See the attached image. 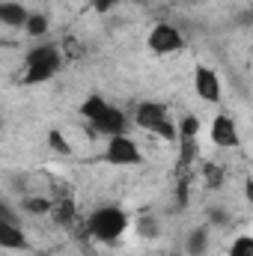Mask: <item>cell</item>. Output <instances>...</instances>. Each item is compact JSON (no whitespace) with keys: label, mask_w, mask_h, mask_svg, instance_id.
I'll use <instances>...</instances> for the list:
<instances>
[{"label":"cell","mask_w":253,"mask_h":256,"mask_svg":"<svg viewBox=\"0 0 253 256\" xmlns=\"http://www.w3.org/2000/svg\"><path fill=\"white\" fill-rule=\"evenodd\" d=\"M48 27H51V21H48V15H45V12H30L21 30H24L27 36H33V39H42V36L48 33Z\"/></svg>","instance_id":"obj_13"},{"label":"cell","mask_w":253,"mask_h":256,"mask_svg":"<svg viewBox=\"0 0 253 256\" xmlns=\"http://www.w3.org/2000/svg\"><path fill=\"white\" fill-rule=\"evenodd\" d=\"M30 9L18 0H0V24L3 27H24Z\"/></svg>","instance_id":"obj_10"},{"label":"cell","mask_w":253,"mask_h":256,"mask_svg":"<svg viewBox=\"0 0 253 256\" xmlns=\"http://www.w3.org/2000/svg\"><path fill=\"white\" fill-rule=\"evenodd\" d=\"M63 68V51L57 45H39L24 60V84H45Z\"/></svg>","instance_id":"obj_2"},{"label":"cell","mask_w":253,"mask_h":256,"mask_svg":"<svg viewBox=\"0 0 253 256\" xmlns=\"http://www.w3.org/2000/svg\"><path fill=\"white\" fill-rule=\"evenodd\" d=\"M202 182H206V188H220L224 185V167L206 161L202 164Z\"/></svg>","instance_id":"obj_18"},{"label":"cell","mask_w":253,"mask_h":256,"mask_svg":"<svg viewBox=\"0 0 253 256\" xmlns=\"http://www.w3.org/2000/svg\"><path fill=\"white\" fill-rule=\"evenodd\" d=\"M21 208H24L27 214H48V212H51V196H45V194H30V196L21 200Z\"/></svg>","instance_id":"obj_15"},{"label":"cell","mask_w":253,"mask_h":256,"mask_svg":"<svg viewBox=\"0 0 253 256\" xmlns=\"http://www.w3.org/2000/svg\"><path fill=\"white\" fill-rule=\"evenodd\" d=\"M208 242H212V230H208V224L194 226L188 236H185V254L188 256H206Z\"/></svg>","instance_id":"obj_11"},{"label":"cell","mask_w":253,"mask_h":256,"mask_svg":"<svg viewBox=\"0 0 253 256\" xmlns=\"http://www.w3.org/2000/svg\"><path fill=\"white\" fill-rule=\"evenodd\" d=\"M0 248H3V250H27V248H30V238L24 236L21 224L0 220Z\"/></svg>","instance_id":"obj_9"},{"label":"cell","mask_w":253,"mask_h":256,"mask_svg":"<svg viewBox=\"0 0 253 256\" xmlns=\"http://www.w3.org/2000/svg\"><path fill=\"white\" fill-rule=\"evenodd\" d=\"M90 128L96 131V134H104V137H116V134H126L128 131V116L116 108V104H110L108 102V108L90 122Z\"/></svg>","instance_id":"obj_8"},{"label":"cell","mask_w":253,"mask_h":256,"mask_svg":"<svg viewBox=\"0 0 253 256\" xmlns=\"http://www.w3.org/2000/svg\"><path fill=\"white\" fill-rule=\"evenodd\" d=\"M128 226H131V218H128L126 208H120V206H98V208L86 218V232H90L92 238L104 242V244L116 242Z\"/></svg>","instance_id":"obj_1"},{"label":"cell","mask_w":253,"mask_h":256,"mask_svg":"<svg viewBox=\"0 0 253 256\" xmlns=\"http://www.w3.org/2000/svg\"><path fill=\"white\" fill-rule=\"evenodd\" d=\"M104 161L110 167H134L143 161V152L137 146L134 137L128 134H116V137H108V146H104Z\"/></svg>","instance_id":"obj_5"},{"label":"cell","mask_w":253,"mask_h":256,"mask_svg":"<svg viewBox=\"0 0 253 256\" xmlns=\"http://www.w3.org/2000/svg\"><path fill=\"white\" fill-rule=\"evenodd\" d=\"M48 218L60 226H72L74 218H78V208H74V200L72 196H63V200H51V212Z\"/></svg>","instance_id":"obj_12"},{"label":"cell","mask_w":253,"mask_h":256,"mask_svg":"<svg viewBox=\"0 0 253 256\" xmlns=\"http://www.w3.org/2000/svg\"><path fill=\"white\" fill-rule=\"evenodd\" d=\"M134 122L149 134H158L164 140H176V122L170 120L167 104H161V102H140L134 110Z\"/></svg>","instance_id":"obj_3"},{"label":"cell","mask_w":253,"mask_h":256,"mask_svg":"<svg viewBox=\"0 0 253 256\" xmlns=\"http://www.w3.org/2000/svg\"><path fill=\"white\" fill-rule=\"evenodd\" d=\"M0 128H3V120H0Z\"/></svg>","instance_id":"obj_22"},{"label":"cell","mask_w":253,"mask_h":256,"mask_svg":"<svg viewBox=\"0 0 253 256\" xmlns=\"http://www.w3.org/2000/svg\"><path fill=\"white\" fill-rule=\"evenodd\" d=\"M182 3H196V0H182Z\"/></svg>","instance_id":"obj_21"},{"label":"cell","mask_w":253,"mask_h":256,"mask_svg":"<svg viewBox=\"0 0 253 256\" xmlns=\"http://www.w3.org/2000/svg\"><path fill=\"white\" fill-rule=\"evenodd\" d=\"M208 137L218 149H238L242 146V137H238V126L232 116L226 114H218L212 120V128H208Z\"/></svg>","instance_id":"obj_7"},{"label":"cell","mask_w":253,"mask_h":256,"mask_svg":"<svg viewBox=\"0 0 253 256\" xmlns=\"http://www.w3.org/2000/svg\"><path fill=\"white\" fill-rule=\"evenodd\" d=\"M122 0H92V9L96 12H110L114 6H120Z\"/></svg>","instance_id":"obj_20"},{"label":"cell","mask_w":253,"mask_h":256,"mask_svg":"<svg viewBox=\"0 0 253 256\" xmlns=\"http://www.w3.org/2000/svg\"><path fill=\"white\" fill-rule=\"evenodd\" d=\"M194 92L200 96V102H206V104H218L220 96H224L218 72L208 68V66H196V68H194Z\"/></svg>","instance_id":"obj_6"},{"label":"cell","mask_w":253,"mask_h":256,"mask_svg":"<svg viewBox=\"0 0 253 256\" xmlns=\"http://www.w3.org/2000/svg\"><path fill=\"white\" fill-rule=\"evenodd\" d=\"M134 232H137L140 238L152 242V238H158V236H161V220H158V218H152V214H143V218H137V220H134Z\"/></svg>","instance_id":"obj_14"},{"label":"cell","mask_w":253,"mask_h":256,"mask_svg":"<svg viewBox=\"0 0 253 256\" xmlns=\"http://www.w3.org/2000/svg\"><path fill=\"white\" fill-rule=\"evenodd\" d=\"M230 256H253V238L250 236H238L230 248Z\"/></svg>","instance_id":"obj_19"},{"label":"cell","mask_w":253,"mask_h":256,"mask_svg":"<svg viewBox=\"0 0 253 256\" xmlns=\"http://www.w3.org/2000/svg\"><path fill=\"white\" fill-rule=\"evenodd\" d=\"M146 45H149L152 54L167 57V54H176V51L185 48V36H182V30H179L176 24H170V21H158V24L149 30Z\"/></svg>","instance_id":"obj_4"},{"label":"cell","mask_w":253,"mask_h":256,"mask_svg":"<svg viewBox=\"0 0 253 256\" xmlns=\"http://www.w3.org/2000/svg\"><path fill=\"white\" fill-rule=\"evenodd\" d=\"M48 149H51L54 155H63V158L74 152V149H72V140L63 134V128H51V131H48Z\"/></svg>","instance_id":"obj_16"},{"label":"cell","mask_w":253,"mask_h":256,"mask_svg":"<svg viewBox=\"0 0 253 256\" xmlns=\"http://www.w3.org/2000/svg\"><path fill=\"white\" fill-rule=\"evenodd\" d=\"M104 108H108V98H102V96H86L84 104H80V116H84L86 122H92Z\"/></svg>","instance_id":"obj_17"}]
</instances>
